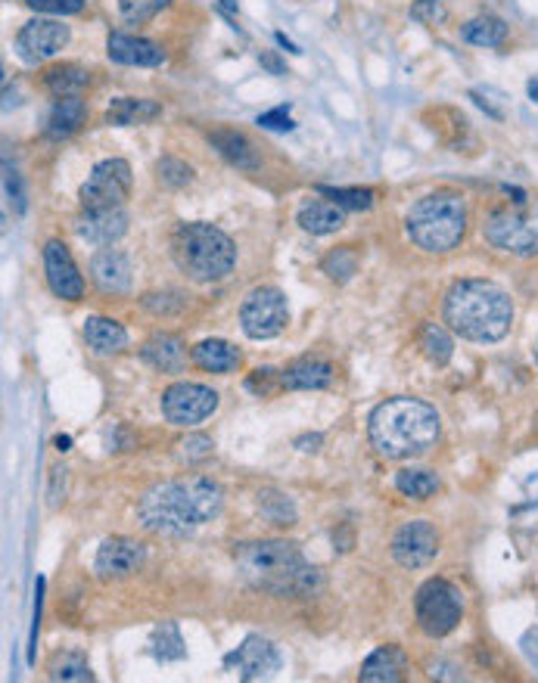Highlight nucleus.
<instances>
[{"instance_id":"nucleus-49","label":"nucleus","mask_w":538,"mask_h":683,"mask_svg":"<svg viewBox=\"0 0 538 683\" xmlns=\"http://www.w3.org/2000/svg\"><path fill=\"white\" fill-rule=\"evenodd\" d=\"M318 444H321V435H305V438L296 441L299 451H318Z\"/></svg>"},{"instance_id":"nucleus-50","label":"nucleus","mask_w":538,"mask_h":683,"mask_svg":"<svg viewBox=\"0 0 538 683\" xmlns=\"http://www.w3.org/2000/svg\"><path fill=\"white\" fill-rule=\"evenodd\" d=\"M69 444H72L69 435H56V451H63V454H66V451H69Z\"/></svg>"},{"instance_id":"nucleus-4","label":"nucleus","mask_w":538,"mask_h":683,"mask_svg":"<svg viewBox=\"0 0 538 683\" xmlns=\"http://www.w3.org/2000/svg\"><path fill=\"white\" fill-rule=\"evenodd\" d=\"M234 563L240 575L274 596H308L321 584V575L308 566L303 550L290 541H249L234 546Z\"/></svg>"},{"instance_id":"nucleus-6","label":"nucleus","mask_w":538,"mask_h":683,"mask_svg":"<svg viewBox=\"0 0 538 683\" xmlns=\"http://www.w3.org/2000/svg\"><path fill=\"white\" fill-rule=\"evenodd\" d=\"M470 228L467 199L454 190H436L411 205L405 230L418 249L445 255L464 243Z\"/></svg>"},{"instance_id":"nucleus-16","label":"nucleus","mask_w":538,"mask_h":683,"mask_svg":"<svg viewBox=\"0 0 538 683\" xmlns=\"http://www.w3.org/2000/svg\"><path fill=\"white\" fill-rule=\"evenodd\" d=\"M146 559V550L131 538H110L97 550L94 571L100 581H121L141 569Z\"/></svg>"},{"instance_id":"nucleus-15","label":"nucleus","mask_w":538,"mask_h":683,"mask_svg":"<svg viewBox=\"0 0 538 683\" xmlns=\"http://www.w3.org/2000/svg\"><path fill=\"white\" fill-rule=\"evenodd\" d=\"M225 665L236 671L243 681H258V678H271L281 668V653L271 640L249 634L236 646L234 653L225 659Z\"/></svg>"},{"instance_id":"nucleus-23","label":"nucleus","mask_w":538,"mask_h":683,"mask_svg":"<svg viewBox=\"0 0 538 683\" xmlns=\"http://www.w3.org/2000/svg\"><path fill=\"white\" fill-rule=\"evenodd\" d=\"M296 224L311 233V236H328V233H336L346 224V208L333 203V199H311L305 203L299 211H296Z\"/></svg>"},{"instance_id":"nucleus-2","label":"nucleus","mask_w":538,"mask_h":683,"mask_svg":"<svg viewBox=\"0 0 538 683\" xmlns=\"http://www.w3.org/2000/svg\"><path fill=\"white\" fill-rule=\"evenodd\" d=\"M445 323L454 336L467 342H501L514 323V301L491 280H458L443 305Z\"/></svg>"},{"instance_id":"nucleus-19","label":"nucleus","mask_w":538,"mask_h":683,"mask_svg":"<svg viewBox=\"0 0 538 683\" xmlns=\"http://www.w3.org/2000/svg\"><path fill=\"white\" fill-rule=\"evenodd\" d=\"M106 53H110L113 63H121V66L153 68L165 63L163 44H156L150 38H138V35H125V31H113L110 35Z\"/></svg>"},{"instance_id":"nucleus-41","label":"nucleus","mask_w":538,"mask_h":683,"mask_svg":"<svg viewBox=\"0 0 538 683\" xmlns=\"http://www.w3.org/2000/svg\"><path fill=\"white\" fill-rule=\"evenodd\" d=\"M88 0H25L28 10L44 13V16H75L85 10Z\"/></svg>"},{"instance_id":"nucleus-20","label":"nucleus","mask_w":538,"mask_h":683,"mask_svg":"<svg viewBox=\"0 0 538 683\" xmlns=\"http://www.w3.org/2000/svg\"><path fill=\"white\" fill-rule=\"evenodd\" d=\"M408 668H411V661L405 656V649L396 646V643H389V646L374 649V653L364 659L358 678L364 683H398L408 678Z\"/></svg>"},{"instance_id":"nucleus-1","label":"nucleus","mask_w":538,"mask_h":683,"mask_svg":"<svg viewBox=\"0 0 538 683\" xmlns=\"http://www.w3.org/2000/svg\"><path fill=\"white\" fill-rule=\"evenodd\" d=\"M225 491L206 476H184L153 485L138 503V519L146 531L165 538H184L193 528L212 523L221 513Z\"/></svg>"},{"instance_id":"nucleus-46","label":"nucleus","mask_w":538,"mask_h":683,"mask_svg":"<svg viewBox=\"0 0 538 683\" xmlns=\"http://www.w3.org/2000/svg\"><path fill=\"white\" fill-rule=\"evenodd\" d=\"M7 196H10V203H16V211H25V193H23V181H20V175L7 165Z\"/></svg>"},{"instance_id":"nucleus-31","label":"nucleus","mask_w":538,"mask_h":683,"mask_svg":"<svg viewBox=\"0 0 538 683\" xmlns=\"http://www.w3.org/2000/svg\"><path fill=\"white\" fill-rule=\"evenodd\" d=\"M396 488L411 501H430L443 488V481L433 469H401L396 476Z\"/></svg>"},{"instance_id":"nucleus-26","label":"nucleus","mask_w":538,"mask_h":683,"mask_svg":"<svg viewBox=\"0 0 538 683\" xmlns=\"http://www.w3.org/2000/svg\"><path fill=\"white\" fill-rule=\"evenodd\" d=\"M190 361L200 366V370H206V373H234L243 358H240V351H236L231 342L206 339L200 342V345H193Z\"/></svg>"},{"instance_id":"nucleus-13","label":"nucleus","mask_w":538,"mask_h":683,"mask_svg":"<svg viewBox=\"0 0 538 683\" xmlns=\"http://www.w3.org/2000/svg\"><path fill=\"white\" fill-rule=\"evenodd\" d=\"M439 544H443V538H439L436 525L426 523V519H414V523H405L396 531L393 559L401 569H423L436 559Z\"/></svg>"},{"instance_id":"nucleus-24","label":"nucleus","mask_w":538,"mask_h":683,"mask_svg":"<svg viewBox=\"0 0 538 683\" xmlns=\"http://www.w3.org/2000/svg\"><path fill=\"white\" fill-rule=\"evenodd\" d=\"M85 121H88V103L81 100V93L78 96H60L48 115V137L50 140H66Z\"/></svg>"},{"instance_id":"nucleus-8","label":"nucleus","mask_w":538,"mask_h":683,"mask_svg":"<svg viewBox=\"0 0 538 683\" xmlns=\"http://www.w3.org/2000/svg\"><path fill=\"white\" fill-rule=\"evenodd\" d=\"M131 165L125 159L97 162L94 171L78 190V203L85 211H103V208H125V199L131 193Z\"/></svg>"},{"instance_id":"nucleus-33","label":"nucleus","mask_w":538,"mask_h":683,"mask_svg":"<svg viewBox=\"0 0 538 683\" xmlns=\"http://www.w3.org/2000/svg\"><path fill=\"white\" fill-rule=\"evenodd\" d=\"M421 348L426 361L436 366H445L454 355V342L445 333L439 323H423L421 326Z\"/></svg>"},{"instance_id":"nucleus-52","label":"nucleus","mask_w":538,"mask_h":683,"mask_svg":"<svg viewBox=\"0 0 538 683\" xmlns=\"http://www.w3.org/2000/svg\"><path fill=\"white\" fill-rule=\"evenodd\" d=\"M529 96H533V100H538V78L536 81H529Z\"/></svg>"},{"instance_id":"nucleus-7","label":"nucleus","mask_w":538,"mask_h":683,"mask_svg":"<svg viewBox=\"0 0 538 683\" xmlns=\"http://www.w3.org/2000/svg\"><path fill=\"white\" fill-rule=\"evenodd\" d=\"M414 618L426 637H448L464 618V596L451 581L430 578L414 596Z\"/></svg>"},{"instance_id":"nucleus-35","label":"nucleus","mask_w":538,"mask_h":683,"mask_svg":"<svg viewBox=\"0 0 538 683\" xmlns=\"http://www.w3.org/2000/svg\"><path fill=\"white\" fill-rule=\"evenodd\" d=\"M358 265H361L358 249L355 246H340V249H330L324 255L321 271L328 273L330 280H336V283H346V280H351L358 273Z\"/></svg>"},{"instance_id":"nucleus-36","label":"nucleus","mask_w":538,"mask_h":683,"mask_svg":"<svg viewBox=\"0 0 538 683\" xmlns=\"http://www.w3.org/2000/svg\"><path fill=\"white\" fill-rule=\"evenodd\" d=\"M258 510L271 525H281V528L296 525V506L281 491H261L258 494Z\"/></svg>"},{"instance_id":"nucleus-12","label":"nucleus","mask_w":538,"mask_h":683,"mask_svg":"<svg viewBox=\"0 0 538 683\" xmlns=\"http://www.w3.org/2000/svg\"><path fill=\"white\" fill-rule=\"evenodd\" d=\"M69 44V25L60 20H31L16 35V53L28 66H44L48 60L60 56L63 47Z\"/></svg>"},{"instance_id":"nucleus-53","label":"nucleus","mask_w":538,"mask_h":683,"mask_svg":"<svg viewBox=\"0 0 538 683\" xmlns=\"http://www.w3.org/2000/svg\"><path fill=\"white\" fill-rule=\"evenodd\" d=\"M536 364H538V342H536Z\"/></svg>"},{"instance_id":"nucleus-39","label":"nucleus","mask_w":538,"mask_h":683,"mask_svg":"<svg viewBox=\"0 0 538 683\" xmlns=\"http://www.w3.org/2000/svg\"><path fill=\"white\" fill-rule=\"evenodd\" d=\"M156 178H159L163 186L181 190V186H188L193 181V168H190L188 162L175 159V156H163V159L156 162Z\"/></svg>"},{"instance_id":"nucleus-11","label":"nucleus","mask_w":538,"mask_h":683,"mask_svg":"<svg viewBox=\"0 0 538 683\" xmlns=\"http://www.w3.org/2000/svg\"><path fill=\"white\" fill-rule=\"evenodd\" d=\"M218 410V391L200 383H175L165 388L163 413L171 426H200Z\"/></svg>"},{"instance_id":"nucleus-25","label":"nucleus","mask_w":538,"mask_h":683,"mask_svg":"<svg viewBox=\"0 0 538 683\" xmlns=\"http://www.w3.org/2000/svg\"><path fill=\"white\" fill-rule=\"evenodd\" d=\"M333 366L321 358H303L296 364H290L281 373L283 388H296V391H311V388H328L333 383Z\"/></svg>"},{"instance_id":"nucleus-3","label":"nucleus","mask_w":538,"mask_h":683,"mask_svg":"<svg viewBox=\"0 0 538 683\" xmlns=\"http://www.w3.org/2000/svg\"><path fill=\"white\" fill-rule=\"evenodd\" d=\"M371 441L386 460H414L439 444L443 420L421 398H389L371 413Z\"/></svg>"},{"instance_id":"nucleus-34","label":"nucleus","mask_w":538,"mask_h":683,"mask_svg":"<svg viewBox=\"0 0 538 683\" xmlns=\"http://www.w3.org/2000/svg\"><path fill=\"white\" fill-rule=\"evenodd\" d=\"M150 646H153V656L159 661H178L188 656V646H184V640H181V631H178V624H171V621H165L163 628L153 631Z\"/></svg>"},{"instance_id":"nucleus-38","label":"nucleus","mask_w":538,"mask_h":683,"mask_svg":"<svg viewBox=\"0 0 538 683\" xmlns=\"http://www.w3.org/2000/svg\"><path fill=\"white\" fill-rule=\"evenodd\" d=\"M168 3L171 0H118V13H121L125 23L141 25L150 23L156 13H163Z\"/></svg>"},{"instance_id":"nucleus-27","label":"nucleus","mask_w":538,"mask_h":683,"mask_svg":"<svg viewBox=\"0 0 538 683\" xmlns=\"http://www.w3.org/2000/svg\"><path fill=\"white\" fill-rule=\"evenodd\" d=\"M85 342L97 355H118L128 348V330L113 318L85 320Z\"/></svg>"},{"instance_id":"nucleus-47","label":"nucleus","mask_w":538,"mask_h":683,"mask_svg":"<svg viewBox=\"0 0 538 683\" xmlns=\"http://www.w3.org/2000/svg\"><path fill=\"white\" fill-rule=\"evenodd\" d=\"M271 376H274V370H268V366H265V370H256V373L249 376L246 386L253 388V391H268V388H271Z\"/></svg>"},{"instance_id":"nucleus-51","label":"nucleus","mask_w":538,"mask_h":683,"mask_svg":"<svg viewBox=\"0 0 538 683\" xmlns=\"http://www.w3.org/2000/svg\"><path fill=\"white\" fill-rule=\"evenodd\" d=\"M278 41H281V47H286L290 53H299V50H296V44H293V41H286V35H281V31H278Z\"/></svg>"},{"instance_id":"nucleus-48","label":"nucleus","mask_w":538,"mask_h":683,"mask_svg":"<svg viewBox=\"0 0 538 683\" xmlns=\"http://www.w3.org/2000/svg\"><path fill=\"white\" fill-rule=\"evenodd\" d=\"M258 63L268 68L271 75H286V66H283L281 60L274 56V53H261V56H258Z\"/></svg>"},{"instance_id":"nucleus-21","label":"nucleus","mask_w":538,"mask_h":683,"mask_svg":"<svg viewBox=\"0 0 538 683\" xmlns=\"http://www.w3.org/2000/svg\"><path fill=\"white\" fill-rule=\"evenodd\" d=\"M141 358L150 366L163 370V373H184L188 366V351H184V342L171 333H156L153 339L143 342Z\"/></svg>"},{"instance_id":"nucleus-37","label":"nucleus","mask_w":538,"mask_h":683,"mask_svg":"<svg viewBox=\"0 0 538 683\" xmlns=\"http://www.w3.org/2000/svg\"><path fill=\"white\" fill-rule=\"evenodd\" d=\"M318 193L333 199L340 208H351V211H364L374 205V193L361 190V186H318Z\"/></svg>"},{"instance_id":"nucleus-32","label":"nucleus","mask_w":538,"mask_h":683,"mask_svg":"<svg viewBox=\"0 0 538 683\" xmlns=\"http://www.w3.org/2000/svg\"><path fill=\"white\" fill-rule=\"evenodd\" d=\"M48 678L50 681H63V683H85L94 681L91 674V665L81 653H56L48 665Z\"/></svg>"},{"instance_id":"nucleus-9","label":"nucleus","mask_w":538,"mask_h":683,"mask_svg":"<svg viewBox=\"0 0 538 683\" xmlns=\"http://www.w3.org/2000/svg\"><path fill=\"white\" fill-rule=\"evenodd\" d=\"M290 320L286 296L278 286H256L240 305V326L249 339H274Z\"/></svg>"},{"instance_id":"nucleus-14","label":"nucleus","mask_w":538,"mask_h":683,"mask_svg":"<svg viewBox=\"0 0 538 683\" xmlns=\"http://www.w3.org/2000/svg\"><path fill=\"white\" fill-rule=\"evenodd\" d=\"M44 276L50 293L63 301H81L85 298V276L78 273V265L72 258L69 246L63 240H48L44 246Z\"/></svg>"},{"instance_id":"nucleus-5","label":"nucleus","mask_w":538,"mask_h":683,"mask_svg":"<svg viewBox=\"0 0 538 683\" xmlns=\"http://www.w3.org/2000/svg\"><path fill=\"white\" fill-rule=\"evenodd\" d=\"M171 261L193 283H218L236 265L234 240L209 221H190L171 230Z\"/></svg>"},{"instance_id":"nucleus-44","label":"nucleus","mask_w":538,"mask_h":683,"mask_svg":"<svg viewBox=\"0 0 538 683\" xmlns=\"http://www.w3.org/2000/svg\"><path fill=\"white\" fill-rule=\"evenodd\" d=\"M258 125L268 128V131H293V128H296L290 113H286V106H278V109H271V113L258 115Z\"/></svg>"},{"instance_id":"nucleus-22","label":"nucleus","mask_w":538,"mask_h":683,"mask_svg":"<svg viewBox=\"0 0 538 683\" xmlns=\"http://www.w3.org/2000/svg\"><path fill=\"white\" fill-rule=\"evenodd\" d=\"M209 143L231 162L240 171H258V153L253 146V140L243 134V131H234V128H215L209 131Z\"/></svg>"},{"instance_id":"nucleus-42","label":"nucleus","mask_w":538,"mask_h":683,"mask_svg":"<svg viewBox=\"0 0 538 683\" xmlns=\"http://www.w3.org/2000/svg\"><path fill=\"white\" fill-rule=\"evenodd\" d=\"M411 20L421 25H443L448 20V10H445L443 0H414L411 3Z\"/></svg>"},{"instance_id":"nucleus-43","label":"nucleus","mask_w":538,"mask_h":683,"mask_svg":"<svg viewBox=\"0 0 538 683\" xmlns=\"http://www.w3.org/2000/svg\"><path fill=\"white\" fill-rule=\"evenodd\" d=\"M212 448H215V441H212L209 435H188L181 444H178V456L184 460V463H200V460H206L212 454Z\"/></svg>"},{"instance_id":"nucleus-18","label":"nucleus","mask_w":538,"mask_h":683,"mask_svg":"<svg viewBox=\"0 0 538 683\" xmlns=\"http://www.w3.org/2000/svg\"><path fill=\"white\" fill-rule=\"evenodd\" d=\"M125 230H128L125 208H103V211L81 208V218L75 221V233L91 246H113L125 236Z\"/></svg>"},{"instance_id":"nucleus-17","label":"nucleus","mask_w":538,"mask_h":683,"mask_svg":"<svg viewBox=\"0 0 538 683\" xmlns=\"http://www.w3.org/2000/svg\"><path fill=\"white\" fill-rule=\"evenodd\" d=\"M131 258L121 249L94 252L91 258V280L103 296H125L131 289Z\"/></svg>"},{"instance_id":"nucleus-28","label":"nucleus","mask_w":538,"mask_h":683,"mask_svg":"<svg viewBox=\"0 0 538 683\" xmlns=\"http://www.w3.org/2000/svg\"><path fill=\"white\" fill-rule=\"evenodd\" d=\"M163 115V106L153 100H141V96H116L106 109V125L116 128H128V125H146L153 118Z\"/></svg>"},{"instance_id":"nucleus-30","label":"nucleus","mask_w":538,"mask_h":683,"mask_svg":"<svg viewBox=\"0 0 538 683\" xmlns=\"http://www.w3.org/2000/svg\"><path fill=\"white\" fill-rule=\"evenodd\" d=\"M461 38L473 47H501L508 41V23L498 16H476L461 28Z\"/></svg>"},{"instance_id":"nucleus-29","label":"nucleus","mask_w":538,"mask_h":683,"mask_svg":"<svg viewBox=\"0 0 538 683\" xmlns=\"http://www.w3.org/2000/svg\"><path fill=\"white\" fill-rule=\"evenodd\" d=\"M91 85V72L78 63H56L44 72V88L48 93H53L56 100L60 96H78Z\"/></svg>"},{"instance_id":"nucleus-45","label":"nucleus","mask_w":538,"mask_h":683,"mask_svg":"<svg viewBox=\"0 0 538 683\" xmlns=\"http://www.w3.org/2000/svg\"><path fill=\"white\" fill-rule=\"evenodd\" d=\"M63 494H66V469H63V466H53V469H50V491H48L50 506H60Z\"/></svg>"},{"instance_id":"nucleus-10","label":"nucleus","mask_w":538,"mask_h":683,"mask_svg":"<svg viewBox=\"0 0 538 683\" xmlns=\"http://www.w3.org/2000/svg\"><path fill=\"white\" fill-rule=\"evenodd\" d=\"M483 236L491 249L508 252L516 258H536L538 255V228L514 208H491L486 215V224H483Z\"/></svg>"},{"instance_id":"nucleus-40","label":"nucleus","mask_w":538,"mask_h":683,"mask_svg":"<svg viewBox=\"0 0 538 683\" xmlns=\"http://www.w3.org/2000/svg\"><path fill=\"white\" fill-rule=\"evenodd\" d=\"M184 305H188V298L181 296V293H153V296L143 298V308L153 311L156 318H171V314H178Z\"/></svg>"}]
</instances>
